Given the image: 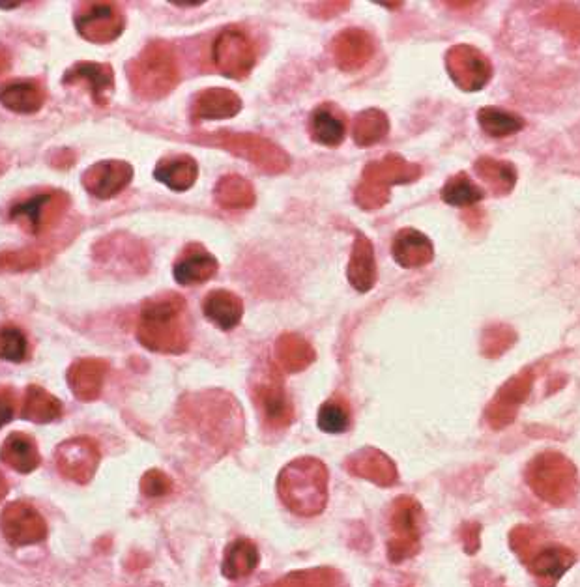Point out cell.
<instances>
[{"instance_id": "1", "label": "cell", "mask_w": 580, "mask_h": 587, "mask_svg": "<svg viewBox=\"0 0 580 587\" xmlns=\"http://www.w3.org/2000/svg\"><path fill=\"white\" fill-rule=\"evenodd\" d=\"M137 339L148 350L160 354H182L189 348L188 305L178 294H165L146 301Z\"/></svg>"}, {"instance_id": "2", "label": "cell", "mask_w": 580, "mask_h": 587, "mask_svg": "<svg viewBox=\"0 0 580 587\" xmlns=\"http://www.w3.org/2000/svg\"><path fill=\"white\" fill-rule=\"evenodd\" d=\"M328 468L313 457L289 462L277 477V492L281 502L294 515L317 516L328 503Z\"/></svg>"}, {"instance_id": "3", "label": "cell", "mask_w": 580, "mask_h": 587, "mask_svg": "<svg viewBox=\"0 0 580 587\" xmlns=\"http://www.w3.org/2000/svg\"><path fill=\"white\" fill-rule=\"evenodd\" d=\"M128 77L139 98L150 101L165 98L180 81L173 47L161 40L148 43L128 64Z\"/></svg>"}, {"instance_id": "4", "label": "cell", "mask_w": 580, "mask_h": 587, "mask_svg": "<svg viewBox=\"0 0 580 587\" xmlns=\"http://www.w3.org/2000/svg\"><path fill=\"white\" fill-rule=\"evenodd\" d=\"M526 483L543 502L564 507L579 492V473L562 453L545 451L528 464Z\"/></svg>"}, {"instance_id": "5", "label": "cell", "mask_w": 580, "mask_h": 587, "mask_svg": "<svg viewBox=\"0 0 580 587\" xmlns=\"http://www.w3.org/2000/svg\"><path fill=\"white\" fill-rule=\"evenodd\" d=\"M420 174L421 169L418 165L408 163L401 156L390 154L365 167L354 197L360 208L373 212L388 202L393 186L410 184L418 180Z\"/></svg>"}, {"instance_id": "6", "label": "cell", "mask_w": 580, "mask_h": 587, "mask_svg": "<svg viewBox=\"0 0 580 587\" xmlns=\"http://www.w3.org/2000/svg\"><path fill=\"white\" fill-rule=\"evenodd\" d=\"M210 139H214V144H218L219 148L247 159L249 163L268 174H279L290 167V158L285 154V150H281L276 143L261 135L219 131L210 135Z\"/></svg>"}, {"instance_id": "7", "label": "cell", "mask_w": 580, "mask_h": 587, "mask_svg": "<svg viewBox=\"0 0 580 587\" xmlns=\"http://www.w3.org/2000/svg\"><path fill=\"white\" fill-rule=\"evenodd\" d=\"M421 522L423 511L420 503L408 496L395 500L390 516L392 537L388 541V558L392 563H403L420 552Z\"/></svg>"}, {"instance_id": "8", "label": "cell", "mask_w": 580, "mask_h": 587, "mask_svg": "<svg viewBox=\"0 0 580 587\" xmlns=\"http://www.w3.org/2000/svg\"><path fill=\"white\" fill-rule=\"evenodd\" d=\"M68 208L70 197L64 191L49 189L44 193L32 195L25 201L15 202L10 208V219L19 229L38 236L53 229Z\"/></svg>"}, {"instance_id": "9", "label": "cell", "mask_w": 580, "mask_h": 587, "mask_svg": "<svg viewBox=\"0 0 580 587\" xmlns=\"http://www.w3.org/2000/svg\"><path fill=\"white\" fill-rule=\"evenodd\" d=\"M212 58L221 75L242 81L255 68L257 49L244 30L225 29L214 42Z\"/></svg>"}, {"instance_id": "10", "label": "cell", "mask_w": 580, "mask_h": 587, "mask_svg": "<svg viewBox=\"0 0 580 587\" xmlns=\"http://www.w3.org/2000/svg\"><path fill=\"white\" fill-rule=\"evenodd\" d=\"M124 27V14L113 2H87L75 14V29L88 42H115Z\"/></svg>"}, {"instance_id": "11", "label": "cell", "mask_w": 580, "mask_h": 587, "mask_svg": "<svg viewBox=\"0 0 580 587\" xmlns=\"http://www.w3.org/2000/svg\"><path fill=\"white\" fill-rule=\"evenodd\" d=\"M100 459V447L87 436L66 440L55 451L58 472L79 485H87L92 481V477L98 472Z\"/></svg>"}, {"instance_id": "12", "label": "cell", "mask_w": 580, "mask_h": 587, "mask_svg": "<svg viewBox=\"0 0 580 587\" xmlns=\"http://www.w3.org/2000/svg\"><path fill=\"white\" fill-rule=\"evenodd\" d=\"M446 70L464 92H478L493 77L491 60L472 45H455L446 55Z\"/></svg>"}, {"instance_id": "13", "label": "cell", "mask_w": 580, "mask_h": 587, "mask_svg": "<svg viewBox=\"0 0 580 587\" xmlns=\"http://www.w3.org/2000/svg\"><path fill=\"white\" fill-rule=\"evenodd\" d=\"M255 399L261 406L262 416L274 429H285L294 421V406L287 395L281 374L274 367L261 374L255 384Z\"/></svg>"}, {"instance_id": "14", "label": "cell", "mask_w": 580, "mask_h": 587, "mask_svg": "<svg viewBox=\"0 0 580 587\" xmlns=\"http://www.w3.org/2000/svg\"><path fill=\"white\" fill-rule=\"evenodd\" d=\"M0 528L6 541L14 546L36 545L47 535L44 516L25 502L10 503L2 511Z\"/></svg>"}, {"instance_id": "15", "label": "cell", "mask_w": 580, "mask_h": 587, "mask_svg": "<svg viewBox=\"0 0 580 587\" xmlns=\"http://www.w3.org/2000/svg\"><path fill=\"white\" fill-rule=\"evenodd\" d=\"M133 167L126 161L107 159L92 165L81 178L83 187L96 199L109 201L130 186Z\"/></svg>"}, {"instance_id": "16", "label": "cell", "mask_w": 580, "mask_h": 587, "mask_svg": "<svg viewBox=\"0 0 580 587\" xmlns=\"http://www.w3.org/2000/svg\"><path fill=\"white\" fill-rule=\"evenodd\" d=\"M532 373H524L513 376L506 382L502 389L496 393L489 408H487V421L493 429H504L513 423V419L519 412V406L526 401L530 389H532Z\"/></svg>"}, {"instance_id": "17", "label": "cell", "mask_w": 580, "mask_h": 587, "mask_svg": "<svg viewBox=\"0 0 580 587\" xmlns=\"http://www.w3.org/2000/svg\"><path fill=\"white\" fill-rule=\"evenodd\" d=\"M62 83L66 86H87L96 105L105 107L115 92V72L102 62H77L66 70Z\"/></svg>"}, {"instance_id": "18", "label": "cell", "mask_w": 580, "mask_h": 587, "mask_svg": "<svg viewBox=\"0 0 580 587\" xmlns=\"http://www.w3.org/2000/svg\"><path fill=\"white\" fill-rule=\"evenodd\" d=\"M575 554L562 545L539 546L526 563L528 571L541 587H556L562 576L575 565Z\"/></svg>"}, {"instance_id": "19", "label": "cell", "mask_w": 580, "mask_h": 587, "mask_svg": "<svg viewBox=\"0 0 580 587\" xmlns=\"http://www.w3.org/2000/svg\"><path fill=\"white\" fill-rule=\"evenodd\" d=\"M375 53L373 38L360 29L343 30L332 42L335 64L345 72H356L363 68Z\"/></svg>"}, {"instance_id": "20", "label": "cell", "mask_w": 580, "mask_h": 587, "mask_svg": "<svg viewBox=\"0 0 580 587\" xmlns=\"http://www.w3.org/2000/svg\"><path fill=\"white\" fill-rule=\"evenodd\" d=\"M218 268V260L203 245H189L174 264V279L182 287H195L210 281Z\"/></svg>"}, {"instance_id": "21", "label": "cell", "mask_w": 580, "mask_h": 587, "mask_svg": "<svg viewBox=\"0 0 580 587\" xmlns=\"http://www.w3.org/2000/svg\"><path fill=\"white\" fill-rule=\"evenodd\" d=\"M242 111V100L236 92L227 88H208L197 94L191 105L193 122L204 120H225Z\"/></svg>"}, {"instance_id": "22", "label": "cell", "mask_w": 580, "mask_h": 587, "mask_svg": "<svg viewBox=\"0 0 580 587\" xmlns=\"http://www.w3.org/2000/svg\"><path fill=\"white\" fill-rule=\"evenodd\" d=\"M347 470L380 487H392L393 483H397V468L393 460L373 447L354 453L347 460Z\"/></svg>"}, {"instance_id": "23", "label": "cell", "mask_w": 580, "mask_h": 587, "mask_svg": "<svg viewBox=\"0 0 580 587\" xmlns=\"http://www.w3.org/2000/svg\"><path fill=\"white\" fill-rule=\"evenodd\" d=\"M107 371L109 365L103 359H79L68 371V386L79 401H96L102 393Z\"/></svg>"}, {"instance_id": "24", "label": "cell", "mask_w": 580, "mask_h": 587, "mask_svg": "<svg viewBox=\"0 0 580 587\" xmlns=\"http://www.w3.org/2000/svg\"><path fill=\"white\" fill-rule=\"evenodd\" d=\"M392 255L399 266L412 270L427 266L435 257V247L420 230L403 229L393 238Z\"/></svg>"}, {"instance_id": "25", "label": "cell", "mask_w": 580, "mask_h": 587, "mask_svg": "<svg viewBox=\"0 0 580 587\" xmlns=\"http://www.w3.org/2000/svg\"><path fill=\"white\" fill-rule=\"evenodd\" d=\"M347 277L350 285L358 292H369L377 283V260L375 249L367 236L358 234L350 253Z\"/></svg>"}, {"instance_id": "26", "label": "cell", "mask_w": 580, "mask_h": 587, "mask_svg": "<svg viewBox=\"0 0 580 587\" xmlns=\"http://www.w3.org/2000/svg\"><path fill=\"white\" fill-rule=\"evenodd\" d=\"M203 313L210 324L221 331H231L242 322L244 303L229 290H212L203 301Z\"/></svg>"}, {"instance_id": "27", "label": "cell", "mask_w": 580, "mask_h": 587, "mask_svg": "<svg viewBox=\"0 0 580 587\" xmlns=\"http://www.w3.org/2000/svg\"><path fill=\"white\" fill-rule=\"evenodd\" d=\"M0 460L19 473L34 472L42 462L38 445L25 432H14L4 440L0 449Z\"/></svg>"}, {"instance_id": "28", "label": "cell", "mask_w": 580, "mask_h": 587, "mask_svg": "<svg viewBox=\"0 0 580 587\" xmlns=\"http://www.w3.org/2000/svg\"><path fill=\"white\" fill-rule=\"evenodd\" d=\"M0 103L19 115H34L45 103V90L34 81H15L0 86Z\"/></svg>"}, {"instance_id": "29", "label": "cell", "mask_w": 580, "mask_h": 587, "mask_svg": "<svg viewBox=\"0 0 580 587\" xmlns=\"http://www.w3.org/2000/svg\"><path fill=\"white\" fill-rule=\"evenodd\" d=\"M259 561H261V554L257 545L246 537H240L227 546L221 573L229 580H242L259 567Z\"/></svg>"}, {"instance_id": "30", "label": "cell", "mask_w": 580, "mask_h": 587, "mask_svg": "<svg viewBox=\"0 0 580 587\" xmlns=\"http://www.w3.org/2000/svg\"><path fill=\"white\" fill-rule=\"evenodd\" d=\"M154 178L173 191H188L199 178V165L189 156L161 159L156 165Z\"/></svg>"}, {"instance_id": "31", "label": "cell", "mask_w": 580, "mask_h": 587, "mask_svg": "<svg viewBox=\"0 0 580 587\" xmlns=\"http://www.w3.org/2000/svg\"><path fill=\"white\" fill-rule=\"evenodd\" d=\"M276 359L287 373H300L315 361V350L300 335L285 333L277 339Z\"/></svg>"}, {"instance_id": "32", "label": "cell", "mask_w": 580, "mask_h": 587, "mask_svg": "<svg viewBox=\"0 0 580 587\" xmlns=\"http://www.w3.org/2000/svg\"><path fill=\"white\" fill-rule=\"evenodd\" d=\"M474 169L478 172L479 180L485 182L496 197L508 195L517 184V169L509 161L481 158L476 161Z\"/></svg>"}, {"instance_id": "33", "label": "cell", "mask_w": 580, "mask_h": 587, "mask_svg": "<svg viewBox=\"0 0 580 587\" xmlns=\"http://www.w3.org/2000/svg\"><path fill=\"white\" fill-rule=\"evenodd\" d=\"M214 199L225 210H247L255 204V189L246 178L229 174L219 180Z\"/></svg>"}, {"instance_id": "34", "label": "cell", "mask_w": 580, "mask_h": 587, "mask_svg": "<svg viewBox=\"0 0 580 587\" xmlns=\"http://www.w3.org/2000/svg\"><path fill=\"white\" fill-rule=\"evenodd\" d=\"M23 419L32 423H51L62 416V402L53 397L44 387L29 386L23 402Z\"/></svg>"}, {"instance_id": "35", "label": "cell", "mask_w": 580, "mask_h": 587, "mask_svg": "<svg viewBox=\"0 0 580 587\" xmlns=\"http://www.w3.org/2000/svg\"><path fill=\"white\" fill-rule=\"evenodd\" d=\"M390 131V120L380 109H367L356 116L352 126V137L358 146H373L380 143Z\"/></svg>"}, {"instance_id": "36", "label": "cell", "mask_w": 580, "mask_h": 587, "mask_svg": "<svg viewBox=\"0 0 580 587\" xmlns=\"http://www.w3.org/2000/svg\"><path fill=\"white\" fill-rule=\"evenodd\" d=\"M264 587H345L343 576L330 567H315L285 574Z\"/></svg>"}, {"instance_id": "37", "label": "cell", "mask_w": 580, "mask_h": 587, "mask_svg": "<svg viewBox=\"0 0 580 587\" xmlns=\"http://www.w3.org/2000/svg\"><path fill=\"white\" fill-rule=\"evenodd\" d=\"M347 135L345 122L330 109L319 107L311 116V137L324 146H339Z\"/></svg>"}, {"instance_id": "38", "label": "cell", "mask_w": 580, "mask_h": 587, "mask_svg": "<svg viewBox=\"0 0 580 587\" xmlns=\"http://www.w3.org/2000/svg\"><path fill=\"white\" fill-rule=\"evenodd\" d=\"M478 122L481 129L494 139H504L524 128L521 116L498 107H483L478 113Z\"/></svg>"}, {"instance_id": "39", "label": "cell", "mask_w": 580, "mask_h": 587, "mask_svg": "<svg viewBox=\"0 0 580 587\" xmlns=\"http://www.w3.org/2000/svg\"><path fill=\"white\" fill-rule=\"evenodd\" d=\"M485 197L483 189L476 186L466 172H459L455 176H451L450 180L446 182V186L442 189V199L448 202L451 206H472L476 202L481 201Z\"/></svg>"}, {"instance_id": "40", "label": "cell", "mask_w": 580, "mask_h": 587, "mask_svg": "<svg viewBox=\"0 0 580 587\" xmlns=\"http://www.w3.org/2000/svg\"><path fill=\"white\" fill-rule=\"evenodd\" d=\"M317 425L326 434H343L350 427V412L345 402L330 399L320 406Z\"/></svg>"}, {"instance_id": "41", "label": "cell", "mask_w": 580, "mask_h": 587, "mask_svg": "<svg viewBox=\"0 0 580 587\" xmlns=\"http://www.w3.org/2000/svg\"><path fill=\"white\" fill-rule=\"evenodd\" d=\"M29 356V341L25 333L15 326H0V358L21 363Z\"/></svg>"}, {"instance_id": "42", "label": "cell", "mask_w": 580, "mask_h": 587, "mask_svg": "<svg viewBox=\"0 0 580 587\" xmlns=\"http://www.w3.org/2000/svg\"><path fill=\"white\" fill-rule=\"evenodd\" d=\"M44 257L34 249H17L0 253V270L2 272H29L40 268Z\"/></svg>"}, {"instance_id": "43", "label": "cell", "mask_w": 580, "mask_h": 587, "mask_svg": "<svg viewBox=\"0 0 580 587\" xmlns=\"http://www.w3.org/2000/svg\"><path fill=\"white\" fill-rule=\"evenodd\" d=\"M509 545L526 565L539 548V533L530 526H517L509 535Z\"/></svg>"}, {"instance_id": "44", "label": "cell", "mask_w": 580, "mask_h": 587, "mask_svg": "<svg viewBox=\"0 0 580 587\" xmlns=\"http://www.w3.org/2000/svg\"><path fill=\"white\" fill-rule=\"evenodd\" d=\"M515 341V333L508 326H493L483 335V354L489 358H496L504 354Z\"/></svg>"}, {"instance_id": "45", "label": "cell", "mask_w": 580, "mask_h": 587, "mask_svg": "<svg viewBox=\"0 0 580 587\" xmlns=\"http://www.w3.org/2000/svg\"><path fill=\"white\" fill-rule=\"evenodd\" d=\"M141 490L145 496L161 498L173 490V481L167 473H163L161 470H148L141 479Z\"/></svg>"}, {"instance_id": "46", "label": "cell", "mask_w": 580, "mask_h": 587, "mask_svg": "<svg viewBox=\"0 0 580 587\" xmlns=\"http://www.w3.org/2000/svg\"><path fill=\"white\" fill-rule=\"evenodd\" d=\"M15 393L10 387L0 389V429L14 419Z\"/></svg>"}, {"instance_id": "47", "label": "cell", "mask_w": 580, "mask_h": 587, "mask_svg": "<svg viewBox=\"0 0 580 587\" xmlns=\"http://www.w3.org/2000/svg\"><path fill=\"white\" fill-rule=\"evenodd\" d=\"M464 548L468 554H474L479 548V526L468 524L463 531Z\"/></svg>"}, {"instance_id": "48", "label": "cell", "mask_w": 580, "mask_h": 587, "mask_svg": "<svg viewBox=\"0 0 580 587\" xmlns=\"http://www.w3.org/2000/svg\"><path fill=\"white\" fill-rule=\"evenodd\" d=\"M10 64H12L10 53L4 47H0V75H4V73L10 70Z\"/></svg>"}, {"instance_id": "49", "label": "cell", "mask_w": 580, "mask_h": 587, "mask_svg": "<svg viewBox=\"0 0 580 587\" xmlns=\"http://www.w3.org/2000/svg\"><path fill=\"white\" fill-rule=\"evenodd\" d=\"M6 494H8V483H6V477L0 472V502H2V498H4Z\"/></svg>"}, {"instance_id": "50", "label": "cell", "mask_w": 580, "mask_h": 587, "mask_svg": "<svg viewBox=\"0 0 580 587\" xmlns=\"http://www.w3.org/2000/svg\"><path fill=\"white\" fill-rule=\"evenodd\" d=\"M173 4H176V6H199L203 2H199V0L197 2H178V0H174Z\"/></svg>"}, {"instance_id": "51", "label": "cell", "mask_w": 580, "mask_h": 587, "mask_svg": "<svg viewBox=\"0 0 580 587\" xmlns=\"http://www.w3.org/2000/svg\"><path fill=\"white\" fill-rule=\"evenodd\" d=\"M21 2H0V8H17Z\"/></svg>"}]
</instances>
